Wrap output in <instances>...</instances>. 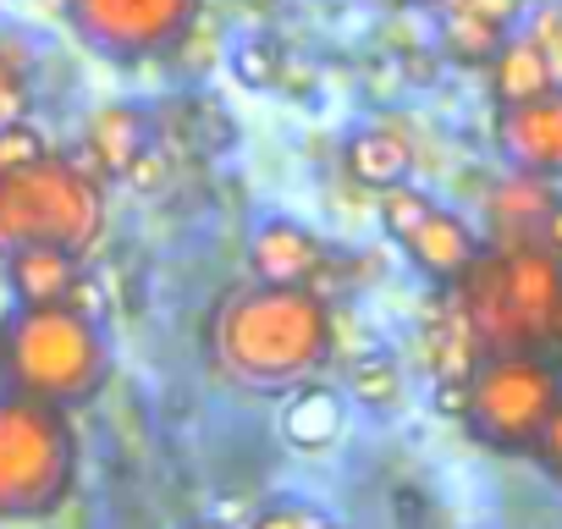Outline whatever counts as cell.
<instances>
[{
    "label": "cell",
    "mask_w": 562,
    "mask_h": 529,
    "mask_svg": "<svg viewBox=\"0 0 562 529\" xmlns=\"http://www.w3.org/2000/svg\"><path fill=\"white\" fill-rule=\"evenodd\" d=\"M105 381H111L105 331L72 304H18L0 320V386L7 392L78 408L94 403Z\"/></svg>",
    "instance_id": "cell-1"
},
{
    "label": "cell",
    "mask_w": 562,
    "mask_h": 529,
    "mask_svg": "<svg viewBox=\"0 0 562 529\" xmlns=\"http://www.w3.org/2000/svg\"><path fill=\"white\" fill-rule=\"evenodd\" d=\"M480 342V353H524L551 348L557 293H562V259L540 243L480 248V259L447 288Z\"/></svg>",
    "instance_id": "cell-2"
},
{
    "label": "cell",
    "mask_w": 562,
    "mask_h": 529,
    "mask_svg": "<svg viewBox=\"0 0 562 529\" xmlns=\"http://www.w3.org/2000/svg\"><path fill=\"white\" fill-rule=\"evenodd\" d=\"M331 337H337V320H331V309L315 288H265V282H254L221 315L226 364L248 381H265V386L299 381L315 364H326Z\"/></svg>",
    "instance_id": "cell-3"
},
{
    "label": "cell",
    "mask_w": 562,
    "mask_h": 529,
    "mask_svg": "<svg viewBox=\"0 0 562 529\" xmlns=\"http://www.w3.org/2000/svg\"><path fill=\"white\" fill-rule=\"evenodd\" d=\"M78 491V430L67 408L0 386V524H29Z\"/></svg>",
    "instance_id": "cell-4"
},
{
    "label": "cell",
    "mask_w": 562,
    "mask_h": 529,
    "mask_svg": "<svg viewBox=\"0 0 562 529\" xmlns=\"http://www.w3.org/2000/svg\"><path fill=\"white\" fill-rule=\"evenodd\" d=\"M105 232V177L78 155H40L0 177V254L23 243H56L89 254Z\"/></svg>",
    "instance_id": "cell-5"
},
{
    "label": "cell",
    "mask_w": 562,
    "mask_h": 529,
    "mask_svg": "<svg viewBox=\"0 0 562 529\" xmlns=\"http://www.w3.org/2000/svg\"><path fill=\"white\" fill-rule=\"evenodd\" d=\"M557 403H562V370L546 359V348L485 353L469 375L463 425L491 452H529Z\"/></svg>",
    "instance_id": "cell-6"
},
{
    "label": "cell",
    "mask_w": 562,
    "mask_h": 529,
    "mask_svg": "<svg viewBox=\"0 0 562 529\" xmlns=\"http://www.w3.org/2000/svg\"><path fill=\"white\" fill-rule=\"evenodd\" d=\"M204 0H67V18L111 61H149L182 45Z\"/></svg>",
    "instance_id": "cell-7"
},
{
    "label": "cell",
    "mask_w": 562,
    "mask_h": 529,
    "mask_svg": "<svg viewBox=\"0 0 562 529\" xmlns=\"http://www.w3.org/2000/svg\"><path fill=\"white\" fill-rule=\"evenodd\" d=\"M496 149L513 171L562 177V89H546L540 100L502 105L496 116Z\"/></svg>",
    "instance_id": "cell-8"
},
{
    "label": "cell",
    "mask_w": 562,
    "mask_h": 529,
    "mask_svg": "<svg viewBox=\"0 0 562 529\" xmlns=\"http://www.w3.org/2000/svg\"><path fill=\"white\" fill-rule=\"evenodd\" d=\"M248 271L265 288H315L331 271V254L304 221H265L248 243Z\"/></svg>",
    "instance_id": "cell-9"
},
{
    "label": "cell",
    "mask_w": 562,
    "mask_h": 529,
    "mask_svg": "<svg viewBox=\"0 0 562 529\" xmlns=\"http://www.w3.org/2000/svg\"><path fill=\"white\" fill-rule=\"evenodd\" d=\"M403 248H408V259L419 264V277H430L436 288H452L469 264L480 259V237H474V226L463 221V215H452V210H441V204H430V215L403 237Z\"/></svg>",
    "instance_id": "cell-10"
},
{
    "label": "cell",
    "mask_w": 562,
    "mask_h": 529,
    "mask_svg": "<svg viewBox=\"0 0 562 529\" xmlns=\"http://www.w3.org/2000/svg\"><path fill=\"white\" fill-rule=\"evenodd\" d=\"M78 271H83V254L56 248V243L7 248V288L18 304H67Z\"/></svg>",
    "instance_id": "cell-11"
},
{
    "label": "cell",
    "mask_w": 562,
    "mask_h": 529,
    "mask_svg": "<svg viewBox=\"0 0 562 529\" xmlns=\"http://www.w3.org/2000/svg\"><path fill=\"white\" fill-rule=\"evenodd\" d=\"M551 199H557L551 177H535V171H507V177H496V188L485 193V221H491V232H496L491 248L535 243V226H540V215L551 210Z\"/></svg>",
    "instance_id": "cell-12"
},
{
    "label": "cell",
    "mask_w": 562,
    "mask_h": 529,
    "mask_svg": "<svg viewBox=\"0 0 562 529\" xmlns=\"http://www.w3.org/2000/svg\"><path fill=\"white\" fill-rule=\"evenodd\" d=\"M342 171H348L359 188L381 193V188H392V182H408V171H414V144H408V133H397L392 122L359 127V133L342 144Z\"/></svg>",
    "instance_id": "cell-13"
},
{
    "label": "cell",
    "mask_w": 562,
    "mask_h": 529,
    "mask_svg": "<svg viewBox=\"0 0 562 529\" xmlns=\"http://www.w3.org/2000/svg\"><path fill=\"white\" fill-rule=\"evenodd\" d=\"M83 144H89V166L100 177H127V166L149 149V122L133 105H100L83 127Z\"/></svg>",
    "instance_id": "cell-14"
},
{
    "label": "cell",
    "mask_w": 562,
    "mask_h": 529,
    "mask_svg": "<svg viewBox=\"0 0 562 529\" xmlns=\"http://www.w3.org/2000/svg\"><path fill=\"white\" fill-rule=\"evenodd\" d=\"M546 89H557V67H551L546 45L535 34L502 40V50L491 56V100L496 105H524V100H540Z\"/></svg>",
    "instance_id": "cell-15"
},
{
    "label": "cell",
    "mask_w": 562,
    "mask_h": 529,
    "mask_svg": "<svg viewBox=\"0 0 562 529\" xmlns=\"http://www.w3.org/2000/svg\"><path fill=\"white\" fill-rule=\"evenodd\" d=\"M480 359L485 353H480V342H474L458 299H441L436 315L425 320V364L436 370V381H469Z\"/></svg>",
    "instance_id": "cell-16"
},
{
    "label": "cell",
    "mask_w": 562,
    "mask_h": 529,
    "mask_svg": "<svg viewBox=\"0 0 562 529\" xmlns=\"http://www.w3.org/2000/svg\"><path fill=\"white\" fill-rule=\"evenodd\" d=\"M337 436H342V403H337V392L310 386V392H299V397L288 403V441H293V447L321 452V447H331Z\"/></svg>",
    "instance_id": "cell-17"
},
{
    "label": "cell",
    "mask_w": 562,
    "mask_h": 529,
    "mask_svg": "<svg viewBox=\"0 0 562 529\" xmlns=\"http://www.w3.org/2000/svg\"><path fill=\"white\" fill-rule=\"evenodd\" d=\"M502 40H507L502 23L474 18L463 7H447V18H441V50L452 61H463V67H491V56L502 50Z\"/></svg>",
    "instance_id": "cell-18"
},
{
    "label": "cell",
    "mask_w": 562,
    "mask_h": 529,
    "mask_svg": "<svg viewBox=\"0 0 562 529\" xmlns=\"http://www.w3.org/2000/svg\"><path fill=\"white\" fill-rule=\"evenodd\" d=\"M348 386L364 408H392L403 397V370L392 353H364L353 370H348Z\"/></svg>",
    "instance_id": "cell-19"
},
{
    "label": "cell",
    "mask_w": 562,
    "mask_h": 529,
    "mask_svg": "<svg viewBox=\"0 0 562 529\" xmlns=\"http://www.w3.org/2000/svg\"><path fill=\"white\" fill-rule=\"evenodd\" d=\"M430 204H436V199H430V193H419L414 182H392V188H381V193H375V215H381V226H386L397 243H403V237L430 215Z\"/></svg>",
    "instance_id": "cell-20"
},
{
    "label": "cell",
    "mask_w": 562,
    "mask_h": 529,
    "mask_svg": "<svg viewBox=\"0 0 562 529\" xmlns=\"http://www.w3.org/2000/svg\"><path fill=\"white\" fill-rule=\"evenodd\" d=\"M40 155H50L45 138H40V127H29L23 116H18V122H0V177H12V171L34 166Z\"/></svg>",
    "instance_id": "cell-21"
},
{
    "label": "cell",
    "mask_w": 562,
    "mask_h": 529,
    "mask_svg": "<svg viewBox=\"0 0 562 529\" xmlns=\"http://www.w3.org/2000/svg\"><path fill=\"white\" fill-rule=\"evenodd\" d=\"M29 105V72L18 61V50L0 40V122H18Z\"/></svg>",
    "instance_id": "cell-22"
},
{
    "label": "cell",
    "mask_w": 562,
    "mask_h": 529,
    "mask_svg": "<svg viewBox=\"0 0 562 529\" xmlns=\"http://www.w3.org/2000/svg\"><path fill=\"white\" fill-rule=\"evenodd\" d=\"M232 67H237V78H243V83H254V89H270V83H276V67H281V56H276V45H265V40H248V45H237Z\"/></svg>",
    "instance_id": "cell-23"
},
{
    "label": "cell",
    "mask_w": 562,
    "mask_h": 529,
    "mask_svg": "<svg viewBox=\"0 0 562 529\" xmlns=\"http://www.w3.org/2000/svg\"><path fill=\"white\" fill-rule=\"evenodd\" d=\"M529 452H535V458H540L557 480H562V403H557V414L540 425V436H535V447H529Z\"/></svg>",
    "instance_id": "cell-24"
},
{
    "label": "cell",
    "mask_w": 562,
    "mask_h": 529,
    "mask_svg": "<svg viewBox=\"0 0 562 529\" xmlns=\"http://www.w3.org/2000/svg\"><path fill=\"white\" fill-rule=\"evenodd\" d=\"M321 518L310 513V507H265L248 529H315Z\"/></svg>",
    "instance_id": "cell-25"
},
{
    "label": "cell",
    "mask_w": 562,
    "mask_h": 529,
    "mask_svg": "<svg viewBox=\"0 0 562 529\" xmlns=\"http://www.w3.org/2000/svg\"><path fill=\"white\" fill-rule=\"evenodd\" d=\"M67 304H72L78 315H89V320H100V315H105V293H100V282H94L89 271H78V282H72Z\"/></svg>",
    "instance_id": "cell-26"
},
{
    "label": "cell",
    "mask_w": 562,
    "mask_h": 529,
    "mask_svg": "<svg viewBox=\"0 0 562 529\" xmlns=\"http://www.w3.org/2000/svg\"><path fill=\"white\" fill-rule=\"evenodd\" d=\"M535 243L546 248V254H557L562 259V193L551 199V210L540 215V226H535Z\"/></svg>",
    "instance_id": "cell-27"
},
{
    "label": "cell",
    "mask_w": 562,
    "mask_h": 529,
    "mask_svg": "<svg viewBox=\"0 0 562 529\" xmlns=\"http://www.w3.org/2000/svg\"><path fill=\"white\" fill-rule=\"evenodd\" d=\"M436 408L463 419V408H469V381H436Z\"/></svg>",
    "instance_id": "cell-28"
},
{
    "label": "cell",
    "mask_w": 562,
    "mask_h": 529,
    "mask_svg": "<svg viewBox=\"0 0 562 529\" xmlns=\"http://www.w3.org/2000/svg\"><path fill=\"white\" fill-rule=\"evenodd\" d=\"M535 40L546 45V56H562V0H557V7L540 18V29H535Z\"/></svg>",
    "instance_id": "cell-29"
},
{
    "label": "cell",
    "mask_w": 562,
    "mask_h": 529,
    "mask_svg": "<svg viewBox=\"0 0 562 529\" xmlns=\"http://www.w3.org/2000/svg\"><path fill=\"white\" fill-rule=\"evenodd\" d=\"M551 342L562 348V293H557V320H551Z\"/></svg>",
    "instance_id": "cell-30"
},
{
    "label": "cell",
    "mask_w": 562,
    "mask_h": 529,
    "mask_svg": "<svg viewBox=\"0 0 562 529\" xmlns=\"http://www.w3.org/2000/svg\"><path fill=\"white\" fill-rule=\"evenodd\" d=\"M315 529H337V524H326V518H321V524H315Z\"/></svg>",
    "instance_id": "cell-31"
},
{
    "label": "cell",
    "mask_w": 562,
    "mask_h": 529,
    "mask_svg": "<svg viewBox=\"0 0 562 529\" xmlns=\"http://www.w3.org/2000/svg\"><path fill=\"white\" fill-rule=\"evenodd\" d=\"M193 529H221V524H193Z\"/></svg>",
    "instance_id": "cell-32"
},
{
    "label": "cell",
    "mask_w": 562,
    "mask_h": 529,
    "mask_svg": "<svg viewBox=\"0 0 562 529\" xmlns=\"http://www.w3.org/2000/svg\"><path fill=\"white\" fill-rule=\"evenodd\" d=\"M430 7H452V0H430Z\"/></svg>",
    "instance_id": "cell-33"
}]
</instances>
